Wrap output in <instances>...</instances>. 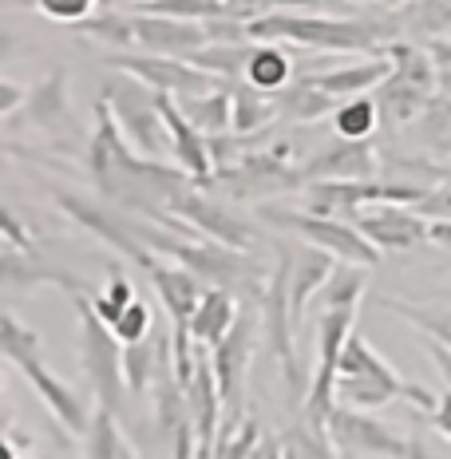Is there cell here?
Segmentation results:
<instances>
[{
  "label": "cell",
  "instance_id": "cell-38",
  "mask_svg": "<svg viewBox=\"0 0 451 459\" xmlns=\"http://www.w3.org/2000/svg\"><path fill=\"white\" fill-rule=\"evenodd\" d=\"M412 210H420L428 222H447L451 218V190L447 186H431V190H424V198H420Z\"/></svg>",
  "mask_w": 451,
  "mask_h": 459
},
{
  "label": "cell",
  "instance_id": "cell-26",
  "mask_svg": "<svg viewBox=\"0 0 451 459\" xmlns=\"http://www.w3.org/2000/svg\"><path fill=\"white\" fill-rule=\"evenodd\" d=\"M273 103H277V115H285V119H297V123L321 119V115H333V111L341 108L333 95H325L321 88H313L305 75H301V80H293L285 91H277Z\"/></svg>",
  "mask_w": 451,
  "mask_h": 459
},
{
  "label": "cell",
  "instance_id": "cell-33",
  "mask_svg": "<svg viewBox=\"0 0 451 459\" xmlns=\"http://www.w3.org/2000/svg\"><path fill=\"white\" fill-rule=\"evenodd\" d=\"M83 36H95L103 44H115V48H131L135 44V16H119V13H103L95 21H83L75 24Z\"/></svg>",
  "mask_w": 451,
  "mask_h": 459
},
{
  "label": "cell",
  "instance_id": "cell-20",
  "mask_svg": "<svg viewBox=\"0 0 451 459\" xmlns=\"http://www.w3.org/2000/svg\"><path fill=\"white\" fill-rule=\"evenodd\" d=\"M178 108L186 111V119L195 123L203 135H226L234 131V103H230V83H218L214 91H203V95H186L178 100Z\"/></svg>",
  "mask_w": 451,
  "mask_h": 459
},
{
  "label": "cell",
  "instance_id": "cell-39",
  "mask_svg": "<svg viewBox=\"0 0 451 459\" xmlns=\"http://www.w3.org/2000/svg\"><path fill=\"white\" fill-rule=\"evenodd\" d=\"M28 95H32V88H21L13 75H4V80H0V119H13L16 108L28 103Z\"/></svg>",
  "mask_w": 451,
  "mask_h": 459
},
{
  "label": "cell",
  "instance_id": "cell-24",
  "mask_svg": "<svg viewBox=\"0 0 451 459\" xmlns=\"http://www.w3.org/2000/svg\"><path fill=\"white\" fill-rule=\"evenodd\" d=\"M246 83L265 95H277L293 83V60L282 52L277 44H254V56H249L246 68Z\"/></svg>",
  "mask_w": 451,
  "mask_h": 459
},
{
  "label": "cell",
  "instance_id": "cell-35",
  "mask_svg": "<svg viewBox=\"0 0 451 459\" xmlns=\"http://www.w3.org/2000/svg\"><path fill=\"white\" fill-rule=\"evenodd\" d=\"M111 333L119 337L123 344H139V341H147V333H151V309L143 305L139 298L123 309V317L111 325Z\"/></svg>",
  "mask_w": 451,
  "mask_h": 459
},
{
  "label": "cell",
  "instance_id": "cell-8",
  "mask_svg": "<svg viewBox=\"0 0 451 459\" xmlns=\"http://www.w3.org/2000/svg\"><path fill=\"white\" fill-rule=\"evenodd\" d=\"M170 214H175L178 222H186L198 238L234 246V250H257L254 222H249L246 214H238L230 203H222V198H210L206 190L195 183L182 190V195L170 198Z\"/></svg>",
  "mask_w": 451,
  "mask_h": 459
},
{
  "label": "cell",
  "instance_id": "cell-46",
  "mask_svg": "<svg viewBox=\"0 0 451 459\" xmlns=\"http://www.w3.org/2000/svg\"><path fill=\"white\" fill-rule=\"evenodd\" d=\"M447 40H451V32H447Z\"/></svg>",
  "mask_w": 451,
  "mask_h": 459
},
{
  "label": "cell",
  "instance_id": "cell-11",
  "mask_svg": "<svg viewBox=\"0 0 451 459\" xmlns=\"http://www.w3.org/2000/svg\"><path fill=\"white\" fill-rule=\"evenodd\" d=\"M111 68L135 75L147 88L167 91L175 100H186V95H203L214 91L222 80H214L210 72H198L190 60H175V56H155V52H143V56H111Z\"/></svg>",
  "mask_w": 451,
  "mask_h": 459
},
{
  "label": "cell",
  "instance_id": "cell-37",
  "mask_svg": "<svg viewBox=\"0 0 451 459\" xmlns=\"http://www.w3.org/2000/svg\"><path fill=\"white\" fill-rule=\"evenodd\" d=\"M0 238H4V250H16V254H32V250H36L32 234H24V222H21V214H16L13 206L4 210V222H0Z\"/></svg>",
  "mask_w": 451,
  "mask_h": 459
},
{
  "label": "cell",
  "instance_id": "cell-13",
  "mask_svg": "<svg viewBox=\"0 0 451 459\" xmlns=\"http://www.w3.org/2000/svg\"><path fill=\"white\" fill-rule=\"evenodd\" d=\"M352 222H357V230L380 254H400V250H412V246L428 242V226H431L420 210L396 206V203L364 206Z\"/></svg>",
  "mask_w": 451,
  "mask_h": 459
},
{
  "label": "cell",
  "instance_id": "cell-41",
  "mask_svg": "<svg viewBox=\"0 0 451 459\" xmlns=\"http://www.w3.org/2000/svg\"><path fill=\"white\" fill-rule=\"evenodd\" d=\"M431 420V428H436L444 439H451V388H444V396H439V404H436V412H428Z\"/></svg>",
  "mask_w": 451,
  "mask_h": 459
},
{
  "label": "cell",
  "instance_id": "cell-16",
  "mask_svg": "<svg viewBox=\"0 0 451 459\" xmlns=\"http://www.w3.org/2000/svg\"><path fill=\"white\" fill-rule=\"evenodd\" d=\"M0 270H4V290H36V285H60V290H68L72 298H95V285H88L83 277H75L68 270H56L52 262H44V257L32 254H16V250H4V262H0Z\"/></svg>",
  "mask_w": 451,
  "mask_h": 459
},
{
  "label": "cell",
  "instance_id": "cell-47",
  "mask_svg": "<svg viewBox=\"0 0 451 459\" xmlns=\"http://www.w3.org/2000/svg\"><path fill=\"white\" fill-rule=\"evenodd\" d=\"M447 298H451V290H447Z\"/></svg>",
  "mask_w": 451,
  "mask_h": 459
},
{
  "label": "cell",
  "instance_id": "cell-25",
  "mask_svg": "<svg viewBox=\"0 0 451 459\" xmlns=\"http://www.w3.org/2000/svg\"><path fill=\"white\" fill-rule=\"evenodd\" d=\"M83 459H135V447L123 436L119 416L100 404H95L91 428H88V436H83Z\"/></svg>",
  "mask_w": 451,
  "mask_h": 459
},
{
  "label": "cell",
  "instance_id": "cell-27",
  "mask_svg": "<svg viewBox=\"0 0 451 459\" xmlns=\"http://www.w3.org/2000/svg\"><path fill=\"white\" fill-rule=\"evenodd\" d=\"M265 444L262 436V424H257V416H226L222 432H218L214 439V452H210V459H254L257 447Z\"/></svg>",
  "mask_w": 451,
  "mask_h": 459
},
{
  "label": "cell",
  "instance_id": "cell-23",
  "mask_svg": "<svg viewBox=\"0 0 451 459\" xmlns=\"http://www.w3.org/2000/svg\"><path fill=\"white\" fill-rule=\"evenodd\" d=\"M230 103H234V135H262L277 119L273 95L249 88V83H230Z\"/></svg>",
  "mask_w": 451,
  "mask_h": 459
},
{
  "label": "cell",
  "instance_id": "cell-42",
  "mask_svg": "<svg viewBox=\"0 0 451 459\" xmlns=\"http://www.w3.org/2000/svg\"><path fill=\"white\" fill-rule=\"evenodd\" d=\"M428 242H436V246H444V250H451V218H447V222H431L428 226Z\"/></svg>",
  "mask_w": 451,
  "mask_h": 459
},
{
  "label": "cell",
  "instance_id": "cell-10",
  "mask_svg": "<svg viewBox=\"0 0 451 459\" xmlns=\"http://www.w3.org/2000/svg\"><path fill=\"white\" fill-rule=\"evenodd\" d=\"M329 444L337 452L369 455V459H404L408 452V436H400L396 428L360 412V408H344V404H337L329 416Z\"/></svg>",
  "mask_w": 451,
  "mask_h": 459
},
{
  "label": "cell",
  "instance_id": "cell-6",
  "mask_svg": "<svg viewBox=\"0 0 451 459\" xmlns=\"http://www.w3.org/2000/svg\"><path fill=\"white\" fill-rule=\"evenodd\" d=\"M257 218L277 226V230H290L297 242H309L317 250L333 254L337 262L364 265V270L380 265V250L360 234L357 222H349V218H325V214H313V210H290V206H262Z\"/></svg>",
  "mask_w": 451,
  "mask_h": 459
},
{
  "label": "cell",
  "instance_id": "cell-1",
  "mask_svg": "<svg viewBox=\"0 0 451 459\" xmlns=\"http://www.w3.org/2000/svg\"><path fill=\"white\" fill-rule=\"evenodd\" d=\"M249 40H290L317 52H369L380 56V40H400L396 8L384 16H293V13H270L262 21H249Z\"/></svg>",
  "mask_w": 451,
  "mask_h": 459
},
{
  "label": "cell",
  "instance_id": "cell-12",
  "mask_svg": "<svg viewBox=\"0 0 451 459\" xmlns=\"http://www.w3.org/2000/svg\"><path fill=\"white\" fill-rule=\"evenodd\" d=\"M301 183H369L380 175V155L372 147V139H341L337 147L321 151V155L305 159L301 167Z\"/></svg>",
  "mask_w": 451,
  "mask_h": 459
},
{
  "label": "cell",
  "instance_id": "cell-15",
  "mask_svg": "<svg viewBox=\"0 0 451 459\" xmlns=\"http://www.w3.org/2000/svg\"><path fill=\"white\" fill-rule=\"evenodd\" d=\"M143 270L151 273V285H155L159 301L167 305L170 325L190 333V317H195L198 301H203V293L210 290V285L198 273H190L182 262H167V257H151Z\"/></svg>",
  "mask_w": 451,
  "mask_h": 459
},
{
  "label": "cell",
  "instance_id": "cell-22",
  "mask_svg": "<svg viewBox=\"0 0 451 459\" xmlns=\"http://www.w3.org/2000/svg\"><path fill=\"white\" fill-rule=\"evenodd\" d=\"M431 103L428 91H420L416 83L400 80L396 72L388 75V80L377 88V108H380V123H392V127H404V123H412L420 111H424Z\"/></svg>",
  "mask_w": 451,
  "mask_h": 459
},
{
  "label": "cell",
  "instance_id": "cell-2",
  "mask_svg": "<svg viewBox=\"0 0 451 459\" xmlns=\"http://www.w3.org/2000/svg\"><path fill=\"white\" fill-rule=\"evenodd\" d=\"M392 400H408L420 412H436L439 396L428 392L424 385H408L396 368L384 360V352H377L369 344V337L357 329L349 337L337 365V404L344 408H360V412H377V408H388Z\"/></svg>",
  "mask_w": 451,
  "mask_h": 459
},
{
  "label": "cell",
  "instance_id": "cell-7",
  "mask_svg": "<svg viewBox=\"0 0 451 459\" xmlns=\"http://www.w3.org/2000/svg\"><path fill=\"white\" fill-rule=\"evenodd\" d=\"M103 100L111 103L123 135H127V143L139 151L143 159H159L162 162V155H175L167 119H162V111H159V91L155 88H147V83L135 80V75L119 72L108 83Z\"/></svg>",
  "mask_w": 451,
  "mask_h": 459
},
{
  "label": "cell",
  "instance_id": "cell-43",
  "mask_svg": "<svg viewBox=\"0 0 451 459\" xmlns=\"http://www.w3.org/2000/svg\"><path fill=\"white\" fill-rule=\"evenodd\" d=\"M439 88H444L447 100H451V72H439Z\"/></svg>",
  "mask_w": 451,
  "mask_h": 459
},
{
  "label": "cell",
  "instance_id": "cell-30",
  "mask_svg": "<svg viewBox=\"0 0 451 459\" xmlns=\"http://www.w3.org/2000/svg\"><path fill=\"white\" fill-rule=\"evenodd\" d=\"M400 32L416 36H447L451 32V0H412L408 8H396Z\"/></svg>",
  "mask_w": 451,
  "mask_h": 459
},
{
  "label": "cell",
  "instance_id": "cell-29",
  "mask_svg": "<svg viewBox=\"0 0 451 459\" xmlns=\"http://www.w3.org/2000/svg\"><path fill=\"white\" fill-rule=\"evenodd\" d=\"M380 309L396 313L400 321L420 329L428 341H439L444 349H451V309H431V305H412V301H396V298H384Z\"/></svg>",
  "mask_w": 451,
  "mask_h": 459
},
{
  "label": "cell",
  "instance_id": "cell-44",
  "mask_svg": "<svg viewBox=\"0 0 451 459\" xmlns=\"http://www.w3.org/2000/svg\"><path fill=\"white\" fill-rule=\"evenodd\" d=\"M4 459H28V455H21V452H16L13 444H8V447H4Z\"/></svg>",
  "mask_w": 451,
  "mask_h": 459
},
{
  "label": "cell",
  "instance_id": "cell-40",
  "mask_svg": "<svg viewBox=\"0 0 451 459\" xmlns=\"http://www.w3.org/2000/svg\"><path fill=\"white\" fill-rule=\"evenodd\" d=\"M404 459H451V452H444V447H436L431 439L424 436H408V452Z\"/></svg>",
  "mask_w": 451,
  "mask_h": 459
},
{
  "label": "cell",
  "instance_id": "cell-5",
  "mask_svg": "<svg viewBox=\"0 0 451 459\" xmlns=\"http://www.w3.org/2000/svg\"><path fill=\"white\" fill-rule=\"evenodd\" d=\"M75 313H80V365L88 372L95 404L123 416V404H127V392H131L127 372H123V341L91 309V298H75Z\"/></svg>",
  "mask_w": 451,
  "mask_h": 459
},
{
  "label": "cell",
  "instance_id": "cell-4",
  "mask_svg": "<svg viewBox=\"0 0 451 459\" xmlns=\"http://www.w3.org/2000/svg\"><path fill=\"white\" fill-rule=\"evenodd\" d=\"M170 262H182L190 273L203 277L210 290H226L238 301L254 298L257 305H262L265 290H270V277H273V265L257 262L254 250H234V246L210 242V238H186Z\"/></svg>",
  "mask_w": 451,
  "mask_h": 459
},
{
  "label": "cell",
  "instance_id": "cell-36",
  "mask_svg": "<svg viewBox=\"0 0 451 459\" xmlns=\"http://www.w3.org/2000/svg\"><path fill=\"white\" fill-rule=\"evenodd\" d=\"M36 8L48 16V21L60 24H83L88 16L100 8V0H36Z\"/></svg>",
  "mask_w": 451,
  "mask_h": 459
},
{
  "label": "cell",
  "instance_id": "cell-14",
  "mask_svg": "<svg viewBox=\"0 0 451 459\" xmlns=\"http://www.w3.org/2000/svg\"><path fill=\"white\" fill-rule=\"evenodd\" d=\"M135 44L155 56H175L190 60L210 44V32L203 21H178V16H155V13H135Z\"/></svg>",
  "mask_w": 451,
  "mask_h": 459
},
{
  "label": "cell",
  "instance_id": "cell-18",
  "mask_svg": "<svg viewBox=\"0 0 451 459\" xmlns=\"http://www.w3.org/2000/svg\"><path fill=\"white\" fill-rule=\"evenodd\" d=\"M28 119L44 131V135H75L72 108H68V72L52 68L28 95Z\"/></svg>",
  "mask_w": 451,
  "mask_h": 459
},
{
  "label": "cell",
  "instance_id": "cell-21",
  "mask_svg": "<svg viewBox=\"0 0 451 459\" xmlns=\"http://www.w3.org/2000/svg\"><path fill=\"white\" fill-rule=\"evenodd\" d=\"M384 56L392 60V72L400 75V80L416 83L420 91H436L439 88V64L436 56L428 52V44H412V40H388L384 44Z\"/></svg>",
  "mask_w": 451,
  "mask_h": 459
},
{
  "label": "cell",
  "instance_id": "cell-17",
  "mask_svg": "<svg viewBox=\"0 0 451 459\" xmlns=\"http://www.w3.org/2000/svg\"><path fill=\"white\" fill-rule=\"evenodd\" d=\"M392 75V60L388 56H369L360 64H349V68H333V72H305V80L313 88H321L325 95H333L337 103L357 100V95H369L372 88H380L384 80Z\"/></svg>",
  "mask_w": 451,
  "mask_h": 459
},
{
  "label": "cell",
  "instance_id": "cell-28",
  "mask_svg": "<svg viewBox=\"0 0 451 459\" xmlns=\"http://www.w3.org/2000/svg\"><path fill=\"white\" fill-rule=\"evenodd\" d=\"M249 56H254V44H206L203 52L190 56L198 72H210L214 80H246V68H249Z\"/></svg>",
  "mask_w": 451,
  "mask_h": 459
},
{
  "label": "cell",
  "instance_id": "cell-3",
  "mask_svg": "<svg viewBox=\"0 0 451 459\" xmlns=\"http://www.w3.org/2000/svg\"><path fill=\"white\" fill-rule=\"evenodd\" d=\"M0 352H4V360L13 365L21 377L28 380V385L36 388V396L44 400V408L52 412L56 420H60L64 428H68L72 436H88V428H91V408H88V400L75 392L68 380H60L52 368L44 365V357H40V337H36L28 325H21L13 317V313H4L0 317Z\"/></svg>",
  "mask_w": 451,
  "mask_h": 459
},
{
  "label": "cell",
  "instance_id": "cell-34",
  "mask_svg": "<svg viewBox=\"0 0 451 459\" xmlns=\"http://www.w3.org/2000/svg\"><path fill=\"white\" fill-rule=\"evenodd\" d=\"M131 301H135V285H131V281H127V277H123L119 270H111L108 290H100V293H95V298H91V309L100 313V317L108 321V325H115V321L123 317V309H127Z\"/></svg>",
  "mask_w": 451,
  "mask_h": 459
},
{
  "label": "cell",
  "instance_id": "cell-32",
  "mask_svg": "<svg viewBox=\"0 0 451 459\" xmlns=\"http://www.w3.org/2000/svg\"><path fill=\"white\" fill-rule=\"evenodd\" d=\"M159 360H162V344L139 341V344H123V372H127V388L131 392H147L159 377Z\"/></svg>",
  "mask_w": 451,
  "mask_h": 459
},
{
  "label": "cell",
  "instance_id": "cell-45",
  "mask_svg": "<svg viewBox=\"0 0 451 459\" xmlns=\"http://www.w3.org/2000/svg\"><path fill=\"white\" fill-rule=\"evenodd\" d=\"M380 4H388V8H400V4H412V0H380Z\"/></svg>",
  "mask_w": 451,
  "mask_h": 459
},
{
  "label": "cell",
  "instance_id": "cell-31",
  "mask_svg": "<svg viewBox=\"0 0 451 459\" xmlns=\"http://www.w3.org/2000/svg\"><path fill=\"white\" fill-rule=\"evenodd\" d=\"M380 123V108L369 95H357V100H344L337 111H333V127H337L341 139H372Z\"/></svg>",
  "mask_w": 451,
  "mask_h": 459
},
{
  "label": "cell",
  "instance_id": "cell-19",
  "mask_svg": "<svg viewBox=\"0 0 451 459\" xmlns=\"http://www.w3.org/2000/svg\"><path fill=\"white\" fill-rule=\"evenodd\" d=\"M238 313H242V301L226 290H206L203 301H198L195 317H190V337H195L198 349H214L218 341L234 329Z\"/></svg>",
  "mask_w": 451,
  "mask_h": 459
},
{
  "label": "cell",
  "instance_id": "cell-9",
  "mask_svg": "<svg viewBox=\"0 0 451 459\" xmlns=\"http://www.w3.org/2000/svg\"><path fill=\"white\" fill-rule=\"evenodd\" d=\"M254 325H262V313L254 317V309L242 305L234 329H230L214 349H206L210 352V368H214V380H218L222 400H226V416H242L246 412L242 404H246V377H249V365H254Z\"/></svg>",
  "mask_w": 451,
  "mask_h": 459
}]
</instances>
